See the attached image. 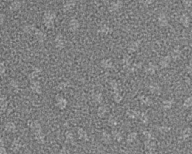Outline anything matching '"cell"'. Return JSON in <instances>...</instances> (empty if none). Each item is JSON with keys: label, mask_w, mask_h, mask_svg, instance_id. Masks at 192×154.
Segmentation results:
<instances>
[{"label": "cell", "mask_w": 192, "mask_h": 154, "mask_svg": "<svg viewBox=\"0 0 192 154\" xmlns=\"http://www.w3.org/2000/svg\"><path fill=\"white\" fill-rule=\"evenodd\" d=\"M56 18V12L53 11H47L44 14L43 22L45 27L48 29H51L54 26V20Z\"/></svg>", "instance_id": "6da1fadb"}, {"label": "cell", "mask_w": 192, "mask_h": 154, "mask_svg": "<svg viewBox=\"0 0 192 154\" xmlns=\"http://www.w3.org/2000/svg\"><path fill=\"white\" fill-rule=\"evenodd\" d=\"M144 146H145L146 153H155L157 147L156 139L154 137H152V139H146V141L144 142Z\"/></svg>", "instance_id": "7a4b0ae2"}, {"label": "cell", "mask_w": 192, "mask_h": 154, "mask_svg": "<svg viewBox=\"0 0 192 154\" xmlns=\"http://www.w3.org/2000/svg\"><path fill=\"white\" fill-rule=\"evenodd\" d=\"M123 6V3L121 0H116L114 2H110V4L108 6V11L110 12L113 13L119 11Z\"/></svg>", "instance_id": "3957f363"}, {"label": "cell", "mask_w": 192, "mask_h": 154, "mask_svg": "<svg viewBox=\"0 0 192 154\" xmlns=\"http://www.w3.org/2000/svg\"><path fill=\"white\" fill-rule=\"evenodd\" d=\"M55 46L57 49H63L66 45V40L62 34H59L56 36L54 40Z\"/></svg>", "instance_id": "277c9868"}, {"label": "cell", "mask_w": 192, "mask_h": 154, "mask_svg": "<svg viewBox=\"0 0 192 154\" xmlns=\"http://www.w3.org/2000/svg\"><path fill=\"white\" fill-rule=\"evenodd\" d=\"M56 106L60 110H64L66 108L67 104H68V101H67L66 99L64 98L60 94H58V95L56 96Z\"/></svg>", "instance_id": "5b68a950"}, {"label": "cell", "mask_w": 192, "mask_h": 154, "mask_svg": "<svg viewBox=\"0 0 192 154\" xmlns=\"http://www.w3.org/2000/svg\"><path fill=\"white\" fill-rule=\"evenodd\" d=\"M168 17L164 13H161L158 15V23L160 26L161 27H166L168 26L169 24V22H168Z\"/></svg>", "instance_id": "8992f818"}, {"label": "cell", "mask_w": 192, "mask_h": 154, "mask_svg": "<svg viewBox=\"0 0 192 154\" xmlns=\"http://www.w3.org/2000/svg\"><path fill=\"white\" fill-rule=\"evenodd\" d=\"M30 88H31V90L35 93V94H41L42 92V88L41 86L40 82L37 80L31 81Z\"/></svg>", "instance_id": "52a82bcc"}, {"label": "cell", "mask_w": 192, "mask_h": 154, "mask_svg": "<svg viewBox=\"0 0 192 154\" xmlns=\"http://www.w3.org/2000/svg\"><path fill=\"white\" fill-rule=\"evenodd\" d=\"M28 126L30 128V130L33 132V133L42 130L41 126L38 120H29Z\"/></svg>", "instance_id": "ba28073f"}, {"label": "cell", "mask_w": 192, "mask_h": 154, "mask_svg": "<svg viewBox=\"0 0 192 154\" xmlns=\"http://www.w3.org/2000/svg\"><path fill=\"white\" fill-rule=\"evenodd\" d=\"M171 59H171V55H167V56L161 58V60L159 61V63H158L160 67L162 68V69L167 68V67L169 66L170 64H171Z\"/></svg>", "instance_id": "9c48e42d"}, {"label": "cell", "mask_w": 192, "mask_h": 154, "mask_svg": "<svg viewBox=\"0 0 192 154\" xmlns=\"http://www.w3.org/2000/svg\"><path fill=\"white\" fill-rule=\"evenodd\" d=\"M68 27H69L70 31L72 32H76L80 27V23L78 20L75 18H71L70 20L69 23H68Z\"/></svg>", "instance_id": "30bf717a"}, {"label": "cell", "mask_w": 192, "mask_h": 154, "mask_svg": "<svg viewBox=\"0 0 192 154\" xmlns=\"http://www.w3.org/2000/svg\"><path fill=\"white\" fill-rule=\"evenodd\" d=\"M141 40H137L136 41H133L129 44L128 47V52L129 53H135L140 47V45Z\"/></svg>", "instance_id": "8fae6325"}, {"label": "cell", "mask_w": 192, "mask_h": 154, "mask_svg": "<svg viewBox=\"0 0 192 154\" xmlns=\"http://www.w3.org/2000/svg\"><path fill=\"white\" fill-rule=\"evenodd\" d=\"M157 70H158V66L154 63H152V62H151L148 65V66L146 67L145 72L148 75H154L156 73Z\"/></svg>", "instance_id": "7c38bea8"}, {"label": "cell", "mask_w": 192, "mask_h": 154, "mask_svg": "<svg viewBox=\"0 0 192 154\" xmlns=\"http://www.w3.org/2000/svg\"><path fill=\"white\" fill-rule=\"evenodd\" d=\"M42 73V69L40 67H35L34 69V70L29 75L28 78L30 81H34L38 78V76H40V74Z\"/></svg>", "instance_id": "4fadbf2b"}, {"label": "cell", "mask_w": 192, "mask_h": 154, "mask_svg": "<svg viewBox=\"0 0 192 154\" xmlns=\"http://www.w3.org/2000/svg\"><path fill=\"white\" fill-rule=\"evenodd\" d=\"M34 136L36 142L38 143L41 144H43L45 143V136L43 132H42V130L34 133Z\"/></svg>", "instance_id": "5bb4252c"}, {"label": "cell", "mask_w": 192, "mask_h": 154, "mask_svg": "<svg viewBox=\"0 0 192 154\" xmlns=\"http://www.w3.org/2000/svg\"><path fill=\"white\" fill-rule=\"evenodd\" d=\"M75 5H76V2L75 0H68L63 5V11L65 12L71 11L75 8Z\"/></svg>", "instance_id": "9a60e30c"}, {"label": "cell", "mask_w": 192, "mask_h": 154, "mask_svg": "<svg viewBox=\"0 0 192 154\" xmlns=\"http://www.w3.org/2000/svg\"><path fill=\"white\" fill-rule=\"evenodd\" d=\"M179 22L181 23V24L183 26L185 27V28H188L190 26V17L185 14H183L181 17H179Z\"/></svg>", "instance_id": "2e32d148"}, {"label": "cell", "mask_w": 192, "mask_h": 154, "mask_svg": "<svg viewBox=\"0 0 192 154\" xmlns=\"http://www.w3.org/2000/svg\"><path fill=\"white\" fill-rule=\"evenodd\" d=\"M110 87L113 89V94H116V93H120L121 92V85L119 84V82H117L116 80H112L110 83Z\"/></svg>", "instance_id": "e0dca14e"}, {"label": "cell", "mask_w": 192, "mask_h": 154, "mask_svg": "<svg viewBox=\"0 0 192 154\" xmlns=\"http://www.w3.org/2000/svg\"><path fill=\"white\" fill-rule=\"evenodd\" d=\"M21 147H22V144L20 139H15L14 141H13L12 144H11V150H12L14 153H17L20 150Z\"/></svg>", "instance_id": "ac0fdd59"}, {"label": "cell", "mask_w": 192, "mask_h": 154, "mask_svg": "<svg viewBox=\"0 0 192 154\" xmlns=\"http://www.w3.org/2000/svg\"><path fill=\"white\" fill-rule=\"evenodd\" d=\"M101 66L104 69H110V68L113 67V61L110 59H105L101 60Z\"/></svg>", "instance_id": "d6986e66"}, {"label": "cell", "mask_w": 192, "mask_h": 154, "mask_svg": "<svg viewBox=\"0 0 192 154\" xmlns=\"http://www.w3.org/2000/svg\"><path fill=\"white\" fill-rule=\"evenodd\" d=\"M5 130L8 133H15L17 131V126L13 122H8L5 125Z\"/></svg>", "instance_id": "ffe728a7"}, {"label": "cell", "mask_w": 192, "mask_h": 154, "mask_svg": "<svg viewBox=\"0 0 192 154\" xmlns=\"http://www.w3.org/2000/svg\"><path fill=\"white\" fill-rule=\"evenodd\" d=\"M36 29H37V28L33 25H26V26H23V31L24 32L27 33V34H32V35L34 34Z\"/></svg>", "instance_id": "44dd1931"}, {"label": "cell", "mask_w": 192, "mask_h": 154, "mask_svg": "<svg viewBox=\"0 0 192 154\" xmlns=\"http://www.w3.org/2000/svg\"><path fill=\"white\" fill-rule=\"evenodd\" d=\"M33 35L35 36V37H37L38 40L40 43H43V42L45 40V39H46V36H45V34H44V32H42V31H41V30L38 28L37 29L35 30V32Z\"/></svg>", "instance_id": "7402d4cb"}, {"label": "cell", "mask_w": 192, "mask_h": 154, "mask_svg": "<svg viewBox=\"0 0 192 154\" xmlns=\"http://www.w3.org/2000/svg\"><path fill=\"white\" fill-rule=\"evenodd\" d=\"M140 100L143 105L146 106H151L153 103L152 99L147 96H141V97H140Z\"/></svg>", "instance_id": "603a6c76"}, {"label": "cell", "mask_w": 192, "mask_h": 154, "mask_svg": "<svg viewBox=\"0 0 192 154\" xmlns=\"http://www.w3.org/2000/svg\"><path fill=\"white\" fill-rule=\"evenodd\" d=\"M149 90L152 94H160L161 92V88L159 85L156 83H152L149 85Z\"/></svg>", "instance_id": "cb8c5ba5"}, {"label": "cell", "mask_w": 192, "mask_h": 154, "mask_svg": "<svg viewBox=\"0 0 192 154\" xmlns=\"http://www.w3.org/2000/svg\"><path fill=\"white\" fill-rule=\"evenodd\" d=\"M78 138L80 140L83 141H88V135H87L86 132L83 129V128L80 127L78 129Z\"/></svg>", "instance_id": "d4e9b609"}, {"label": "cell", "mask_w": 192, "mask_h": 154, "mask_svg": "<svg viewBox=\"0 0 192 154\" xmlns=\"http://www.w3.org/2000/svg\"><path fill=\"white\" fill-rule=\"evenodd\" d=\"M8 106V102L5 97H0V110L5 111Z\"/></svg>", "instance_id": "484cf974"}, {"label": "cell", "mask_w": 192, "mask_h": 154, "mask_svg": "<svg viewBox=\"0 0 192 154\" xmlns=\"http://www.w3.org/2000/svg\"><path fill=\"white\" fill-rule=\"evenodd\" d=\"M140 111H135L134 109H128L126 111V114L130 119H137L139 118Z\"/></svg>", "instance_id": "4316f807"}, {"label": "cell", "mask_w": 192, "mask_h": 154, "mask_svg": "<svg viewBox=\"0 0 192 154\" xmlns=\"http://www.w3.org/2000/svg\"><path fill=\"white\" fill-rule=\"evenodd\" d=\"M174 100H166L164 101H163L162 103V108L163 109H164L165 111L167 110H170L172 108L173 105H174Z\"/></svg>", "instance_id": "83f0119b"}, {"label": "cell", "mask_w": 192, "mask_h": 154, "mask_svg": "<svg viewBox=\"0 0 192 154\" xmlns=\"http://www.w3.org/2000/svg\"><path fill=\"white\" fill-rule=\"evenodd\" d=\"M92 98L95 100V102H96V103H98L99 104H101L103 103V101H104L102 94L100 92H95V94H93Z\"/></svg>", "instance_id": "f1b7e54d"}, {"label": "cell", "mask_w": 192, "mask_h": 154, "mask_svg": "<svg viewBox=\"0 0 192 154\" xmlns=\"http://www.w3.org/2000/svg\"><path fill=\"white\" fill-rule=\"evenodd\" d=\"M21 2L19 1H14L13 2H11V4L9 6V9L11 11H17L21 8Z\"/></svg>", "instance_id": "f546056e"}, {"label": "cell", "mask_w": 192, "mask_h": 154, "mask_svg": "<svg viewBox=\"0 0 192 154\" xmlns=\"http://www.w3.org/2000/svg\"><path fill=\"white\" fill-rule=\"evenodd\" d=\"M112 31H113L112 29L110 28V27H109L108 26H107V25H104L102 27H101V29H98V32H99L100 34H104V35H107V34H110Z\"/></svg>", "instance_id": "4dcf8cb0"}, {"label": "cell", "mask_w": 192, "mask_h": 154, "mask_svg": "<svg viewBox=\"0 0 192 154\" xmlns=\"http://www.w3.org/2000/svg\"><path fill=\"white\" fill-rule=\"evenodd\" d=\"M171 59H173L175 61L180 59V57H181V51H180V49H178V48L174 49V50L172 51V53H171Z\"/></svg>", "instance_id": "1f68e13d"}, {"label": "cell", "mask_w": 192, "mask_h": 154, "mask_svg": "<svg viewBox=\"0 0 192 154\" xmlns=\"http://www.w3.org/2000/svg\"><path fill=\"white\" fill-rule=\"evenodd\" d=\"M101 139H102L103 142H104L107 144H109L111 143L112 139L111 136H110L109 133H106V132H103L102 134H101Z\"/></svg>", "instance_id": "d6a6232c"}, {"label": "cell", "mask_w": 192, "mask_h": 154, "mask_svg": "<svg viewBox=\"0 0 192 154\" xmlns=\"http://www.w3.org/2000/svg\"><path fill=\"white\" fill-rule=\"evenodd\" d=\"M65 139H66L67 143L74 144V142H75V136H74L73 133L71 131H66Z\"/></svg>", "instance_id": "836d02e7"}, {"label": "cell", "mask_w": 192, "mask_h": 154, "mask_svg": "<svg viewBox=\"0 0 192 154\" xmlns=\"http://www.w3.org/2000/svg\"><path fill=\"white\" fill-rule=\"evenodd\" d=\"M112 136H113V139L117 142H121L123 141V136L121 135V133L118 132L117 130H114L112 131Z\"/></svg>", "instance_id": "e575fe53"}, {"label": "cell", "mask_w": 192, "mask_h": 154, "mask_svg": "<svg viewBox=\"0 0 192 154\" xmlns=\"http://www.w3.org/2000/svg\"><path fill=\"white\" fill-rule=\"evenodd\" d=\"M191 134V128H185L184 130H182V139L183 140H186V139H188L190 137Z\"/></svg>", "instance_id": "d590c367"}, {"label": "cell", "mask_w": 192, "mask_h": 154, "mask_svg": "<svg viewBox=\"0 0 192 154\" xmlns=\"http://www.w3.org/2000/svg\"><path fill=\"white\" fill-rule=\"evenodd\" d=\"M139 119L142 121L143 124H148L149 120V115L146 112H140L139 115Z\"/></svg>", "instance_id": "8d00e7d4"}, {"label": "cell", "mask_w": 192, "mask_h": 154, "mask_svg": "<svg viewBox=\"0 0 192 154\" xmlns=\"http://www.w3.org/2000/svg\"><path fill=\"white\" fill-rule=\"evenodd\" d=\"M137 137V133H135V132L129 133L127 136V142L128 144L133 143V142L136 140Z\"/></svg>", "instance_id": "74e56055"}, {"label": "cell", "mask_w": 192, "mask_h": 154, "mask_svg": "<svg viewBox=\"0 0 192 154\" xmlns=\"http://www.w3.org/2000/svg\"><path fill=\"white\" fill-rule=\"evenodd\" d=\"M8 85H9L10 88H11V89L14 91V92H17V91H18L19 85H18V84H17V82H16V81H14V79H11V80L10 81Z\"/></svg>", "instance_id": "f35d334b"}, {"label": "cell", "mask_w": 192, "mask_h": 154, "mask_svg": "<svg viewBox=\"0 0 192 154\" xmlns=\"http://www.w3.org/2000/svg\"><path fill=\"white\" fill-rule=\"evenodd\" d=\"M68 85H69V84H68V82H60L59 84H58L56 88V90L59 91H64V90H65L67 88H68Z\"/></svg>", "instance_id": "ab89813d"}, {"label": "cell", "mask_w": 192, "mask_h": 154, "mask_svg": "<svg viewBox=\"0 0 192 154\" xmlns=\"http://www.w3.org/2000/svg\"><path fill=\"white\" fill-rule=\"evenodd\" d=\"M106 113H107V108L105 106H100L99 108L98 109V115L99 117H104Z\"/></svg>", "instance_id": "60d3db41"}, {"label": "cell", "mask_w": 192, "mask_h": 154, "mask_svg": "<svg viewBox=\"0 0 192 154\" xmlns=\"http://www.w3.org/2000/svg\"><path fill=\"white\" fill-rule=\"evenodd\" d=\"M157 130L162 134H165V133L171 131V128L168 127V126H158V127H157Z\"/></svg>", "instance_id": "b9f144b4"}, {"label": "cell", "mask_w": 192, "mask_h": 154, "mask_svg": "<svg viewBox=\"0 0 192 154\" xmlns=\"http://www.w3.org/2000/svg\"><path fill=\"white\" fill-rule=\"evenodd\" d=\"M191 105H192V98L191 97H189L188 98H187L185 100L182 106L185 109H188V108H190V107L191 106Z\"/></svg>", "instance_id": "7bdbcfd3"}, {"label": "cell", "mask_w": 192, "mask_h": 154, "mask_svg": "<svg viewBox=\"0 0 192 154\" xmlns=\"http://www.w3.org/2000/svg\"><path fill=\"white\" fill-rule=\"evenodd\" d=\"M113 100L116 102V103H119L123 100V96L120 94V93H116L113 94Z\"/></svg>", "instance_id": "ee69618b"}, {"label": "cell", "mask_w": 192, "mask_h": 154, "mask_svg": "<svg viewBox=\"0 0 192 154\" xmlns=\"http://www.w3.org/2000/svg\"><path fill=\"white\" fill-rule=\"evenodd\" d=\"M117 120H116V119L115 118V117H110V118L108 119V124L110 125V126H112V127H116V126H117Z\"/></svg>", "instance_id": "f6af8a7d"}, {"label": "cell", "mask_w": 192, "mask_h": 154, "mask_svg": "<svg viewBox=\"0 0 192 154\" xmlns=\"http://www.w3.org/2000/svg\"><path fill=\"white\" fill-rule=\"evenodd\" d=\"M154 1L155 0H139L140 3L145 5V6H149V5H152L154 2Z\"/></svg>", "instance_id": "bcb514c9"}, {"label": "cell", "mask_w": 192, "mask_h": 154, "mask_svg": "<svg viewBox=\"0 0 192 154\" xmlns=\"http://www.w3.org/2000/svg\"><path fill=\"white\" fill-rule=\"evenodd\" d=\"M5 71H6V67L5 64L3 62H0V76L5 74Z\"/></svg>", "instance_id": "7dc6e473"}, {"label": "cell", "mask_w": 192, "mask_h": 154, "mask_svg": "<svg viewBox=\"0 0 192 154\" xmlns=\"http://www.w3.org/2000/svg\"><path fill=\"white\" fill-rule=\"evenodd\" d=\"M192 0H182V3L185 8H190L191 7Z\"/></svg>", "instance_id": "c3c4849f"}, {"label": "cell", "mask_w": 192, "mask_h": 154, "mask_svg": "<svg viewBox=\"0 0 192 154\" xmlns=\"http://www.w3.org/2000/svg\"><path fill=\"white\" fill-rule=\"evenodd\" d=\"M143 135L144 136H145V138H146V139H152L153 136H152V133H150V132L149 131H144L143 132Z\"/></svg>", "instance_id": "681fc988"}, {"label": "cell", "mask_w": 192, "mask_h": 154, "mask_svg": "<svg viewBox=\"0 0 192 154\" xmlns=\"http://www.w3.org/2000/svg\"><path fill=\"white\" fill-rule=\"evenodd\" d=\"M5 15L3 13L0 12V25H2L5 23Z\"/></svg>", "instance_id": "f907efd6"}, {"label": "cell", "mask_w": 192, "mask_h": 154, "mask_svg": "<svg viewBox=\"0 0 192 154\" xmlns=\"http://www.w3.org/2000/svg\"><path fill=\"white\" fill-rule=\"evenodd\" d=\"M0 153H7V150L5 149V146H0Z\"/></svg>", "instance_id": "816d5d0a"}, {"label": "cell", "mask_w": 192, "mask_h": 154, "mask_svg": "<svg viewBox=\"0 0 192 154\" xmlns=\"http://www.w3.org/2000/svg\"><path fill=\"white\" fill-rule=\"evenodd\" d=\"M188 73L189 74L191 73V63L190 62V64H189L188 67Z\"/></svg>", "instance_id": "f5cc1de1"}, {"label": "cell", "mask_w": 192, "mask_h": 154, "mask_svg": "<svg viewBox=\"0 0 192 154\" xmlns=\"http://www.w3.org/2000/svg\"><path fill=\"white\" fill-rule=\"evenodd\" d=\"M0 146H5V144H4V140L1 136H0Z\"/></svg>", "instance_id": "db71d44e"}]
</instances>
